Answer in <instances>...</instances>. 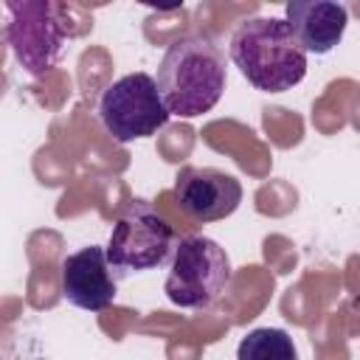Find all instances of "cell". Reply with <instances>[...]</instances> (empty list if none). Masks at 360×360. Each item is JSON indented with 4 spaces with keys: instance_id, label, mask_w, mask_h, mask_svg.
I'll return each mask as SVG.
<instances>
[{
    "instance_id": "cell-1",
    "label": "cell",
    "mask_w": 360,
    "mask_h": 360,
    "mask_svg": "<svg viewBox=\"0 0 360 360\" xmlns=\"http://www.w3.org/2000/svg\"><path fill=\"white\" fill-rule=\"evenodd\" d=\"M155 82L169 115L197 118L214 110L225 93V51L208 34H186L166 48Z\"/></svg>"
},
{
    "instance_id": "cell-2",
    "label": "cell",
    "mask_w": 360,
    "mask_h": 360,
    "mask_svg": "<svg viewBox=\"0 0 360 360\" xmlns=\"http://www.w3.org/2000/svg\"><path fill=\"white\" fill-rule=\"evenodd\" d=\"M231 62L262 93H287L307 76V51L284 17H248L228 42Z\"/></svg>"
},
{
    "instance_id": "cell-3",
    "label": "cell",
    "mask_w": 360,
    "mask_h": 360,
    "mask_svg": "<svg viewBox=\"0 0 360 360\" xmlns=\"http://www.w3.org/2000/svg\"><path fill=\"white\" fill-rule=\"evenodd\" d=\"M231 281L233 264L228 250L211 236L188 233L177 239L163 292L180 309H211L228 292Z\"/></svg>"
},
{
    "instance_id": "cell-4",
    "label": "cell",
    "mask_w": 360,
    "mask_h": 360,
    "mask_svg": "<svg viewBox=\"0 0 360 360\" xmlns=\"http://www.w3.org/2000/svg\"><path fill=\"white\" fill-rule=\"evenodd\" d=\"M177 233L146 200H132L115 219L107 239V259L115 276H132L160 267L174 256Z\"/></svg>"
},
{
    "instance_id": "cell-5",
    "label": "cell",
    "mask_w": 360,
    "mask_h": 360,
    "mask_svg": "<svg viewBox=\"0 0 360 360\" xmlns=\"http://www.w3.org/2000/svg\"><path fill=\"white\" fill-rule=\"evenodd\" d=\"M96 112L104 132L118 143L149 138L158 129H163L169 121V110L160 98L155 76L143 70L127 73L112 84H107Z\"/></svg>"
},
{
    "instance_id": "cell-6",
    "label": "cell",
    "mask_w": 360,
    "mask_h": 360,
    "mask_svg": "<svg viewBox=\"0 0 360 360\" xmlns=\"http://www.w3.org/2000/svg\"><path fill=\"white\" fill-rule=\"evenodd\" d=\"M6 14V42L22 70H28L31 76H42L45 70H51L68 42L59 6L48 0H8Z\"/></svg>"
},
{
    "instance_id": "cell-7",
    "label": "cell",
    "mask_w": 360,
    "mask_h": 360,
    "mask_svg": "<svg viewBox=\"0 0 360 360\" xmlns=\"http://www.w3.org/2000/svg\"><path fill=\"white\" fill-rule=\"evenodd\" d=\"M174 202L194 222H217L239 208L242 183L214 166H183L174 177Z\"/></svg>"
},
{
    "instance_id": "cell-8",
    "label": "cell",
    "mask_w": 360,
    "mask_h": 360,
    "mask_svg": "<svg viewBox=\"0 0 360 360\" xmlns=\"http://www.w3.org/2000/svg\"><path fill=\"white\" fill-rule=\"evenodd\" d=\"M59 284L62 298L87 312H101L118 298V276L101 245L68 253L59 264Z\"/></svg>"
},
{
    "instance_id": "cell-9",
    "label": "cell",
    "mask_w": 360,
    "mask_h": 360,
    "mask_svg": "<svg viewBox=\"0 0 360 360\" xmlns=\"http://www.w3.org/2000/svg\"><path fill=\"white\" fill-rule=\"evenodd\" d=\"M284 20L307 53L323 56L340 45L349 25V8L332 0H290L284 6Z\"/></svg>"
},
{
    "instance_id": "cell-10",
    "label": "cell",
    "mask_w": 360,
    "mask_h": 360,
    "mask_svg": "<svg viewBox=\"0 0 360 360\" xmlns=\"http://www.w3.org/2000/svg\"><path fill=\"white\" fill-rule=\"evenodd\" d=\"M236 360H298V349L290 332L278 326H259L239 340Z\"/></svg>"
},
{
    "instance_id": "cell-11",
    "label": "cell",
    "mask_w": 360,
    "mask_h": 360,
    "mask_svg": "<svg viewBox=\"0 0 360 360\" xmlns=\"http://www.w3.org/2000/svg\"><path fill=\"white\" fill-rule=\"evenodd\" d=\"M354 307H357V309H360V292H357V298H354Z\"/></svg>"
}]
</instances>
